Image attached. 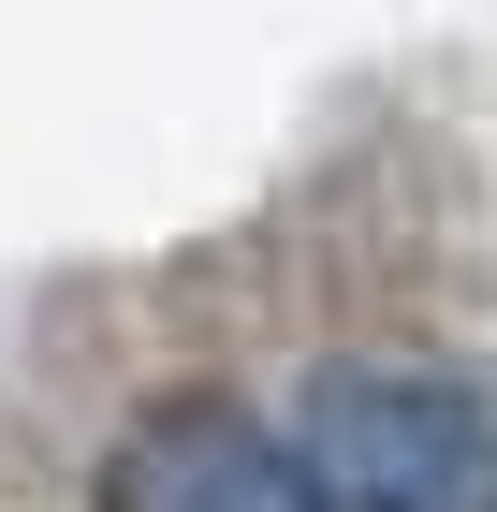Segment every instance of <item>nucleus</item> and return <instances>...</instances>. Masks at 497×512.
<instances>
[{
    "label": "nucleus",
    "instance_id": "obj_1",
    "mask_svg": "<svg viewBox=\"0 0 497 512\" xmlns=\"http://www.w3.org/2000/svg\"><path fill=\"white\" fill-rule=\"evenodd\" d=\"M293 454L322 483V512H497V410L454 366L351 352L307 381Z\"/></svg>",
    "mask_w": 497,
    "mask_h": 512
},
{
    "label": "nucleus",
    "instance_id": "obj_2",
    "mask_svg": "<svg viewBox=\"0 0 497 512\" xmlns=\"http://www.w3.org/2000/svg\"><path fill=\"white\" fill-rule=\"evenodd\" d=\"M103 512H322L293 425L234 410V395H147L103 454Z\"/></svg>",
    "mask_w": 497,
    "mask_h": 512
}]
</instances>
